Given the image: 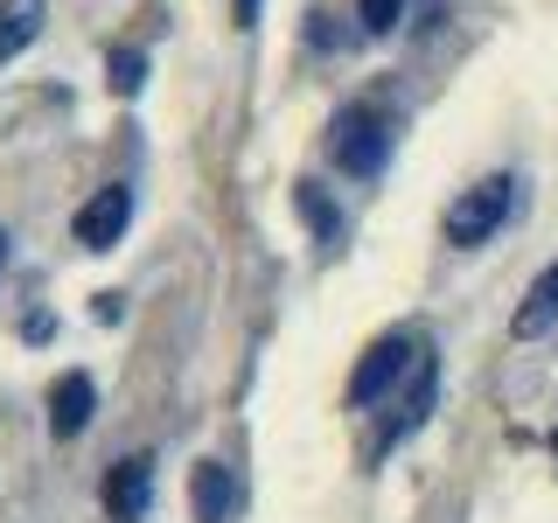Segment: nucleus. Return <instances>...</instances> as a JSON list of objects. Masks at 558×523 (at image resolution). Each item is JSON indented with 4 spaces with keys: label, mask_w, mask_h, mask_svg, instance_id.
Here are the masks:
<instances>
[{
    "label": "nucleus",
    "mask_w": 558,
    "mask_h": 523,
    "mask_svg": "<svg viewBox=\"0 0 558 523\" xmlns=\"http://www.w3.org/2000/svg\"><path fill=\"white\" fill-rule=\"evenodd\" d=\"M328 161H336L349 182H377L384 161H391V112L384 105H342L328 119Z\"/></svg>",
    "instance_id": "obj_1"
},
{
    "label": "nucleus",
    "mask_w": 558,
    "mask_h": 523,
    "mask_svg": "<svg viewBox=\"0 0 558 523\" xmlns=\"http://www.w3.org/2000/svg\"><path fill=\"white\" fill-rule=\"evenodd\" d=\"M356 14H363V28H371V35H391L398 14H405V0H356Z\"/></svg>",
    "instance_id": "obj_13"
},
{
    "label": "nucleus",
    "mask_w": 558,
    "mask_h": 523,
    "mask_svg": "<svg viewBox=\"0 0 558 523\" xmlns=\"http://www.w3.org/2000/svg\"><path fill=\"white\" fill-rule=\"evenodd\" d=\"M43 22H49L43 0H0V70L22 57L35 35H43Z\"/></svg>",
    "instance_id": "obj_10"
},
{
    "label": "nucleus",
    "mask_w": 558,
    "mask_h": 523,
    "mask_svg": "<svg viewBox=\"0 0 558 523\" xmlns=\"http://www.w3.org/2000/svg\"><path fill=\"white\" fill-rule=\"evenodd\" d=\"M551 321H558V258H551L545 272H537V287L523 293V307L510 314V336H517V342H531V336H545Z\"/></svg>",
    "instance_id": "obj_9"
},
{
    "label": "nucleus",
    "mask_w": 558,
    "mask_h": 523,
    "mask_svg": "<svg viewBox=\"0 0 558 523\" xmlns=\"http://www.w3.org/2000/svg\"><path fill=\"white\" fill-rule=\"evenodd\" d=\"M92 412H98V384L84 370H63L49 384V433H57V440H77V433L92 426Z\"/></svg>",
    "instance_id": "obj_7"
},
{
    "label": "nucleus",
    "mask_w": 558,
    "mask_h": 523,
    "mask_svg": "<svg viewBox=\"0 0 558 523\" xmlns=\"http://www.w3.org/2000/svg\"><path fill=\"white\" fill-rule=\"evenodd\" d=\"M98 496H105V516H112V523H147V510H154V461H147V453L112 461Z\"/></svg>",
    "instance_id": "obj_5"
},
{
    "label": "nucleus",
    "mask_w": 558,
    "mask_h": 523,
    "mask_svg": "<svg viewBox=\"0 0 558 523\" xmlns=\"http://www.w3.org/2000/svg\"><path fill=\"white\" fill-rule=\"evenodd\" d=\"M0 266H8V231H0Z\"/></svg>",
    "instance_id": "obj_15"
},
{
    "label": "nucleus",
    "mask_w": 558,
    "mask_h": 523,
    "mask_svg": "<svg viewBox=\"0 0 558 523\" xmlns=\"http://www.w3.org/2000/svg\"><path fill=\"white\" fill-rule=\"evenodd\" d=\"M412 363H418V342H412V336L371 342V349H363V363H356V377H349V405H377V398L391 391V384L405 377Z\"/></svg>",
    "instance_id": "obj_4"
},
{
    "label": "nucleus",
    "mask_w": 558,
    "mask_h": 523,
    "mask_svg": "<svg viewBox=\"0 0 558 523\" xmlns=\"http://www.w3.org/2000/svg\"><path fill=\"white\" fill-rule=\"evenodd\" d=\"M551 461H558V433H551Z\"/></svg>",
    "instance_id": "obj_16"
},
{
    "label": "nucleus",
    "mask_w": 558,
    "mask_h": 523,
    "mask_svg": "<svg viewBox=\"0 0 558 523\" xmlns=\"http://www.w3.org/2000/svg\"><path fill=\"white\" fill-rule=\"evenodd\" d=\"M238 502L244 488L223 461H196V475H189V510H196V523H238Z\"/></svg>",
    "instance_id": "obj_6"
},
{
    "label": "nucleus",
    "mask_w": 558,
    "mask_h": 523,
    "mask_svg": "<svg viewBox=\"0 0 558 523\" xmlns=\"http://www.w3.org/2000/svg\"><path fill=\"white\" fill-rule=\"evenodd\" d=\"M126 223H133V188L126 182H105V188H92V203L70 217V231H77L84 252H112V244L126 238Z\"/></svg>",
    "instance_id": "obj_3"
},
{
    "label": "nucleus",
    "mask_w": 558,
    "mask_h": 523,
    "mask_svg": "<svg viewBox=\"0 0 558 523\" xmlns=\"http://www.w3.org/2000/svg\"><path fill=\"white\" fill-rule=\"evenodd\" d=\"M258 8H266V0H231V14H238V28H258Z\"/></svg>",
    "instance_id": "obj_14"
},
{
    "label": "nucleus",
    "mask_w": 558,
    "mask_h": 523,
    "mask_svg": "<svg viewBox=\"0 0 558 523\" xmlns=\"http://www.w3.org/2000/svg\"><path fill=\"white\" fill-rule=\"evenodd\" d=\"M433 391H440V356L433 349H418V363H412V384H405V405H398V418L384 426V447H398L405 433L426 426V412H433Z\"/></svg>",
    "instance_id": "obj_8"
},
{
    "label": "nucleus",
    "mask_w": 558,
    "mask_h": 523,
    "mask_svg": "<svg viewBox=\"0 0 558 523\" xmlns=\"http://www.w3.org/2000/svg\"><path fill=\"white\" fill-rule=\"evenodd\" d=\"M510 209H517V174H482L475 188H461V196H453L440 231H447L453 252H482V244L510 223Z\"/></svg>",
    "instance_id": "obj_2"
},
{
    "label": "nucleus",
    "mask_w": 558,
    "mask_h": 523,
    "mask_svg": "<svg viewBox=\"0 0 558 523\" xmlns=\"http://www.w3.org/2000/svg\"><path fill=\"white\" fill-rule=\"evenodd\" d=\"M105 70H112V92H119V98H133L140 84H147V57H140V49H112V57H105Z\"/></svg>",
    "instance_id": "obj_12"
},
{
    "label": "nucleus",
    "mask_w": 558,
    "mask_h": 523,
    "mask_svg": "<svg viewBox=\"0 0 558 523\" xmlns=\"http://www.w3.org/2000/svg\"><path fill=\"white\" fill-rule=\"evenodd\" d=\"M293 203H301L307 231L322 238V244H336V238H342V209H336V196H328L322 182H301V188H293Z\"/></svg>",
    "instance_id": "obj_11"
}]
</instances>
